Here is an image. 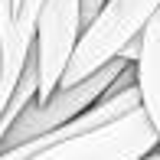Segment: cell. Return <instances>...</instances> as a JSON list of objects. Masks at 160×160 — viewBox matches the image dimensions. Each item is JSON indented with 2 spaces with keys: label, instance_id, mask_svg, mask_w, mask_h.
Segmentation results:
<instances>
[{
  "label": "cell",
  "instance_id": "5b68a950",
  "mask_svg": "<svg viewBox=\"0 0 160 160\" xmlns=\"http://www.w3.org/2000/svg\"><path fill=\"white\" fill-rule=\"evenodd\" d=\"M137 42H141V49L134 59V88L141 98V111L160 144V7L150 17V23L144 26Z\"/></svg>",
  "mask_w": 160,
  "mask_h": 160
},
{
  "label": "cell",
  "instance_id": "6da1fadb",
  "mask_svg": "<svg viewBox=\"0 0 160 160\" xmlns=\"http://www.w3.org/2000/svg\"><path fill=\"white\" fill-rule=\"evenodd\" d=\"M157 7L160 0H108L98 10V17L78 33V42L72 49V59L65 65L59 88L78 85L82 78L105 69L108 62L121 59V52L144 33Z\"/></svg>",
  "mask_w": 160,
  "mask_h": 160
},
{
  "label": "cell",
  "instance_id": "52a82bcc",
  "mask_svg": "<svg viewBox=\"0 0 160 160\" xmlns=\"http://www.w3.org/2000/svg\"><path fill=\"white\" fill-rule=\"evenodd\" d=\"M108 0H78V17H82V30L92 23V20L98 17V10L105 7Z\"/></svg>",
  "mask_w": 160,
  "mask_h": 160
},
{
  "label": "cell",
  "instance_id": "3957f363",
  "mask_svg": "<svg viewBox=\"0 0 160 160\" xmlns=\"http://www.w3.org/2000/svg\"><path fill=\"white\" fill-rule=\"evenodd\" d=\"M160 144H157L154 128L147 124L144 111L137 108V111H131L98 131L52 144V147L33 154L30 160H144Z\"/></svg>",
  "mask_w": 160,
  "mask_h": 160
},
{
  "label": "cell",
  "instance_id": "8992f818",
  "mask_svg": "<svg viewBox=\"0 0 160 160\" xmlns=\"http://www.w3.org/2000/svg\"><path fill=\"white\" fill-rule=\"evenodd\" d=\"M39 7H42V0H20V7H17V26L23 33H30L36 30V13H39Z\"/></svg>",
  "mask_w": 160,
  "mask_h": 160
},
{
  "label": "cell",
  "instance_id": "277c9868",
  "mask_svg": "<svg viewBox=\"0 0 160 160\" xmlns=\"http://www.w3.org/2000/svg\"><path fill=\"white\" fill-rule=\"evenodd\" d=\"M82 33V17H78V0H42L36 13V30H33V62L39 92L36 101H46L59 88L65 65L72 59V49Z\"/></svg>",
  "mask_w": 160,
  "mask_h": 160
},
{
  "label": "cell",
  "instance_id": "ba28073f",
  "mask_svg": "<svg viewBox=\"0 0 160 160\" xmlns=\"http://www.w3.org/2000/svg\"><path fill=\"white\" fill-rule=\"evenodd\" d=\"M13 7H20V0H13ZM13 17H17V13H13Z\"/></svg>",
  "mask_w": 160,
  "mask_h": 160
},
{
  "label": "cell",
  "instance_id": "7a4b0ae2",
  "mask_svg": "<svg viewBox=\"0 0 160 160\" xmlns=\"http://www.w3.org/2000/svg\"><path fill=\"white\" fill-rule=\"evenodd\" d=\"M128 65L131 62L114 59V62H108L105 69H98L95 75L82 78L78 85L56 88L46 101H33V105H26L23 114L7 128L3 141H0V150L20 147V144H26V141H36V137H42V134H49V131H56V128L69 124V121H75L78 114L88 111L98 98L108 95V88L121 78V72H124Z\"/></svg>",
  "mask_w": 160,
  "mask_h": 160
}]
</instances>
